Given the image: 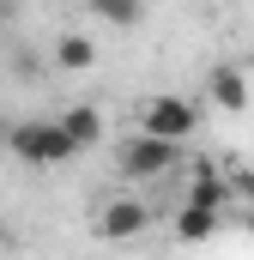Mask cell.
Masks as SVG:
<instances>
[{
    "label": "cell",
    "mask_w": 254,
    "mask_h": 260,
    "mask_svg": "<svg viewBox=\"0 0 254 260\" xmlns=\"http://www.w3.org/2000/svg\"><path fill=\"white\" fill-rule=\"evenodd\" d=\"M55 121H61V133L73 139V151H91V145L103 139V115H97L91 103H73V109H61Z\"/></svg>",
    "instance_id": "cell-6"
},
{
    "label": "cell",
    "mask_w": 254,
    "mask_h": 260,
    "mask_svg": "<svg viewBox=\"0 0 254 260\" xmlns=\"http://www.w3.org/2000/svg\"><path fill=\"white\" fill-rule=\"evenodd\" d=\"M212 103L224 109V115H242L248 109V79H242V67H212Z\"/></svg>",
    "instance_id": "cell-7"
},
{
    "label": "cell",
    "mask_w": 254,
    "mask_h": 260,
    "mask_svg": "<svg viewBox=\"0 0 254 260\" xmlns=\"http://www.w3.org/2000/svg\"><path fill=\"white\" fill-rule=\"evenodd\" d=\"M145 224H151V206H145V200L115 194V200L97 206V236H103V242H127V236H139Z\"/></svg>",
    "instance_id": "cell-4"
},
{
    "label": "cell",
    "mask_w": 254,
    "mask_h": 260,
    "mask_svg": "<svg viewBox=\"0 0 254 260\" xmlns=\"http://www.w3.org/2000/svg\"><path fill=\"white\" fill-rule=\"evenodd\" d=\"M200 127V109H194L188 97H145L139 103V133H151V139H188Z\"/></svg>",
    "instance_id": "cell-3"
},
{
    "label": "cell",
    "mask_w": 254,
    "mask_h": 260,
    "mask_svg": "<svg viewBox=\"0 0 254 260\" xmlns=\"http://www.w3.org/2000/svg\"><path fill=\"white\" fill-rule=\"evenodd\" d=\"M6 151H12L18 164H30V170H55L67 157H79L73 139L61 133V121H12V127H6Z\"/></svg>",
    "instance_id": "cell-1"
},
{
    "label": "cell",
    "mask_w": 254,
    "mask_h": 260,
    "mask_svg": "<svg viewBox=\"0 0 254 260\" xmlns=\"http://www.w3.org/2000/svg\"><path fill=\"white\" fill-rule=\"evenodd\" d=\"M212 230H218V212H206V206L182 200V212H176V242H206Z\"/></svg>",
    "instance_id": "cell-8"
},
{
    "label": "cell",
    "mask_w": 254,
    "mask_h": 260,
    "mask_svg": "<svg viewBox=\"0 0 254 260\" xmlns=\"http://www.w3.org/2000/svg\"><path fill=\"white\" fill-rule=\"evenodd\" d=\"M91 18H103V24H115V30H133V24L145 18V0H91Z\"/></svg>",
    "instance_id": "cell-10"
},
{
    "label": "cell",
    "mask_w": 254,
    "mask_h": 260,
    "mask_svg": "<svg viewBox=\"0 0 254 260\" xmlns=\"http://www.w3.org/2000/svg\"><path fill=\"white\" fill-rule=\"evenodd\" d=\"M0 151H6V121H0Z\"/></svg>",
    "instance_id": "cell-12"
},
{
    "label": "cell",
    "mask_w": 254,
    "mask_h": 260,
    "mask_svg": "<svg viewBox=\"0 0 254 260\" xmlns=\"http://www.w3.org/2000/svg\"><path fill=\"white\" fill-rule=\"evenodd\" d=\"M188 200H194V206H206V212H224V200H230V182L218 176V164H212V157H200V164H194Z\"/></svg>",
    "instance_id": "cell-5"
},
{
    "label": "cell",
    "mask_w": 254,
    "mask_h": 260,
    "mask_svg": "<svg viewBox=\"0 0 254 260\" xmlns=\"http://www.w3.org/2000/svg\"><path fill=\"white\" fill-rule=\"evenodd\" d=\"M91 61H97V43H91V37H79V30H67L61 43H55V67H61V73H85Z\"/></svg>",
    "instance_id": "cell-9"
},
{
    "label": "cell",
    "mask_w": 254,
    "mask_h": 260,
    "mask_svg": "<svg viewBox=\"0 0 254 260\" xmlns=\"http://www.w3.org/2000/svg\"><path fill=\"white\" fill-rule=\"evenodd\" d=\"M182 164V145L176 139H151V133H133L121 145V182H157V176H170Z\"/></svg>",
    "instance_id": "cell-2"
},
{
    "label": "cell",
    "mask_w": 254,
    "mask_h": 260,
    "mask_svg": "<svg viewBox=\"0 0 254 260\" xmlns=\"http://www.w3.org/2000/svg\"><path fill=\"white\" fill-rule=\"evenodd\" d=\"M0 248H6V230H0Z\"/></svg>",
    "instance_id": "cell-13"
},
{
    "label": "cell",
    "mask_w": 254,
    "mask_h": 260,
    "mask_svg": "<svg viewBox=\"0 0 254 260\" xmlns=\"http://www.w3.org/2000/svg\"><path fill=\"white\" fill-rule=\"evenodd\" d=\"M248 194H254V176H248Z\"/></svg>",
    "instance_id": "cell-14"
},
{
    "label": "cell",
    "mask_w": 254,
    "mask_h": 260,
    "mask_svg": "<svg viewBox=\"0 0 254 260\" xmlns=\"http://www.w3.org/2000/svg\"><path fill=\"white\" fill-rule=\"evenodd\" d=\"M0 30H6V0H0Z\"/></svg>",
    "instance_id": "cell-11"
}]
</instances>
